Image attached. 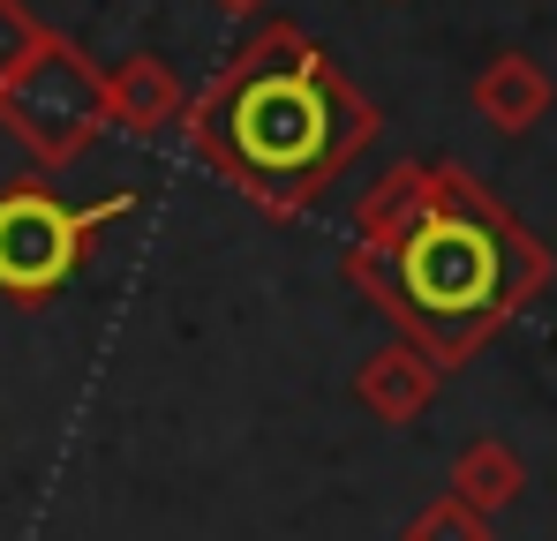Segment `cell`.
<instances>
[{"instance_id": "10", "label": "cell", "mask_w": 557, "mask_h": 541, "mask_svg": "<svg viewBox=\"0 0 557 541\" xmlns=\"http://www.w3.org/2000/svg\"><path fill=\"white\" fill-rule=\"evenodd\" d=\"M46 46H53V23H38L23 0H0V84H8V76H23Z\"/></svg>"}, {"instance_id": "11", "label": "cell", "mask_w": 557, "mask_h": 541, "mask_svg": "<svg viewBox=\"0 0 557 541\" xmlns=\"http://www.w3.org/2000/svg\"><path fill=\"white\" fill-rule=\"evenodd\" d=\"M399 541H490V519L467 512L460 496H437V504H422V512L407 519V534H399Z\"/></svg>"}, {"instance_id": "7", "label": "cell", "mask_w": 557, "mask_h": 541, "mask_svg": "<svg viewBox=\"0 0 557 541\" xmlns=\"http://www.w3.org/2000/svg\"><path fill=\"white\" fill-rule=\"evenodd\" d=\"M474 113L490 121V128H505V136H528L543 113H550V76H543V61H528V53H497L482 76H474Z\"/></svg>"}, {"instance_id": "9", "label": "cell", "mask_w": 557, "mask_h": 541, "mask_svg": "<svg viewBox=\"0 0 557 541\" xmlns=\"http://www.w3.org/2000/svg\"><path fill=\"white\" fill-rule=\"evenodd\" d=\"M520 489H528V466H520V451L497 444V437H474V444L453 458V489L445 496H460L467 512H505V504H520Z\"/></svg>"}, {"instance_id": "6", "label": "cell", "mask_w": 557, "mask_h": 541, "mask_svg": "<svg viewBox=\"0 0 557 541\" xmlns=\"http://www.w3.org/2000/svg\"><path fill=\"white\" fill-rule=\"evenodd\" d=\"M437 368L414 354V347H376L362 368H355V399L370 406V422H384V429H407V422H422L430 414V399H437Z\"/></svg>"}, {"instance_id": "12", "label": "cell", "mask_w": 557, "mask_h": 541, "mask_svg": "<svg viewBox=\"0 0 557 541\" xmlns=\"http://www.w3.org/2000/svg\"><path fill=\"white\" fill-rule=\"evenodd\" d=\"M211 8H219V15H257L264 0H211Z\"/></svg>"}, {"instance_id": "5", "label": "cell", "mask_w": 557, "mask_h": 541, "mask_svg": "<svg viewBox=\"0 0 557 541\" xmlns=\"http://www.w3.org/2000/svg\"><path fill=\"white\" fill-rule=\"evenodd\" d=\"M106 113L128 136H159V128H182L188 90L159 53H128L121 68H106Z\"/></svg>"}, {"instance_id": "3", "label": "cell", "mask_w": 557, "mask_h": 541, "mask_svg": "<svg viewBox=\"0 0 557 541\" xmlns=\"http://www.w3.org/2000/svg\"><path fill=\"white\" fill-rule=\"evenodd\" d=\"M136 211V188H113L98 203H69L46 180H15L0 196V301L46 309L76 270L98 256L106 226Z\"/></svg>"}, {"instance_id": "2", "label": "cell", "mask_w": 557, "mask_h": 541, "mask_svg": "<svg viewBox=\"0 0 557 541\" xmlns=\"http://www.w3.org/2000/svg\"><path fill=\"white\" fill-rule=\"evenodd\" d=\"M339 270L399 331V347L453 376L550 286V249L460 159H437V203L392 249H347Z\"/></svg>"}, {"instance_id": "8", "label": "cell", "mask_w": 557, "mask_h": 541, "mask_svg": "<svg viewBox=\"0 0 557 541\" xmlns=\"http://www.w3.org/2000/svg\"><path fill=\"white\" fill-rule=\"evenodd\" d=\"M430 203H437V166H422V159L392 166V174L362 196V211H355V234H362L355 249H370V256H376V249H392V241L430 211Z\"/></svg>"}, {"instance_id": "4", "label": "cell", "mask_w": 557, "mask_h": 541, "mask_svg": "<svg viewBox=\"0 0 557 541\" xmlns=\"http://www.w3.org/2000/svg\"><path fill=\"white\" fill-rule=\"evenodd\" d=\"M0 128L38 159V174H61L91 151L98 136H113V113H106V68H98L84 46H69L53 30V46L0 84Z\"/></svg>"}, {"instance_id": "1", "label": "cell", "mask_w": 557, "mask_h": 541, "mask_svg": "<svg viewBox=\"0 0 557 541\" xmlns=\"http://www.w3.org/2000/svg\"><path fill=\"white\" fill-rule=\"evenodd\" d=\"M188 151L264 218H301L376 143L384 113L301 23H264L188 98Z\"/></svg>"}]
</instances>
